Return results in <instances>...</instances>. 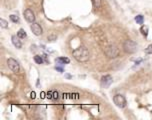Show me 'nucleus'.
I'll use <instances>...</instances> for the list:
<instances>
[{
  "label": "nucleus",
  "instance_id": "aec40b11",
  "mask_svg": "<svg viewBox=\"0 0 152 120\" xmlns=\"http://www.w3.org/2000/svg\"><path fill=\"white\" fill-rule=\"evenodd\" d=\"M142 62H143V59H138V60L135 62V66H137V65H140V63H142ZM135 66H134V67H135Z\"/></svg>",
  "mask_w": 152,
  "mask_h": 120
},
{
  "label": "nucleus",
  "instance_id": "f8f14e48",
  "mask_svg": "<svg viewBox=\"0 0 152 120\" xmlns=\"http://www.w3.org/2000/svg\"><path fill=\"white\" fill-rule=\"evenodd\" d=\"M135 21L137 22V24L142 25V24L144 23V17H143V15H141V14L137 15V16L135 17Z\"/></svg>",
  "mask_w": 152,
  "mask_h": 120
},
{
  "label": "nucleus",
  "instance_id": "6ab92c4d",
  "mask_svg": "<svg viewBox=\"0 0 152 120\" xmlns=\"http://www.w3.org/2000/svg\"><path fill=\"white\" fill-rule=\"evenodd\" d=\"M145 53H146V54H151L152 53V44H150V45L148 46L146 49H145Z\"/></svg>",
  "mask_w": 152,
  "mask_h": 120
},
{
  "label": "nucleus",
  "instance_id": "dca6fc26",
  "mask_svg": "<svg viewBox=\"0 0 152 120\" xmlns=\"http://www.w3.org/2000/svg\"><path fill=\"white\" fill-rule=\"evenodd\" d=\"M9 18H10V20H11L12 22H14V23H18L19 21H20L19 17H18L17 15H14V14L10 15V16H9Z\"/></svg>",
  "mask_w": 152,
  "mask_h": 120
},
{
  "label": "nucleus",
  "instance_id": "9d476101",
  "mask_svg": "<svg viewBox=\"0 0 152 120\" xmlns=\"http://www.w3.org/2000/svg\"><path fill=\"white\" fill-rule=\"evenodd\" d=\"M55 62L60 65H64V64H68L70 62V59L68 57H58L55 59Z\"/></svg>",
  "mask_w": 152,
  "mask_h": 120
},
{
  "label": "nucleus",
  "instance_id": "f257e3e1",
  "mask_svg": "<svg viewBox=\"0 0 152 120\" xmlns=\"http://www.w3.org/2000/svg\"><path fill=\"white\" fill-rule=\"evenodd\" d=\"M73 57L78 61V62H86L89 60L90 58V53L89 50L85 47V46H80L78 48H76L72 52Z\"/></svg>",
  "mask_w": 152,
  "mask_h": 120
},
{
  "label": "nucleus",
  "instance_id": "1a4fd4ad",
  "mask_svg": "<svg viewBox=\"0 0 152 120\" xmlns=\"http://www.w3.org/2000/svg\"><path fill=\"white\" fill-rule=\"evenodd\" d=\"M20 39H21V38H19L17 35H13L11 37V41H12V43H13V45L15 46L16 48H18V49H20V48L22 47V43H21Z\"/></svg>",
  "mask_w": 152,
  "mask_h": 120
},
{
  "label": "nucleus",
  "instance_id": "6e6552de",
  "mask_svg": "<svg viewBox=\"0 0 152 120\" xmlns=\"http://www.w3.org/2000/svg\"><path fill=\"white\" fill-rule=\"evenodd\" d=\"M113 82V78L111 75L107 74V75H103L101 77V86L102 87H108L110 86V84Z\"/></svg>",
  "mask_w": 152,
  "mask_h": 120
},
{
  "label": "nucleus",
  "instance_id": "20e7f679",
  "mask_svg": "<svg viewBox=\"0 0 152 120\" xmlns=\"http://www.w3.org/2000/svg\"><path fill=\"white\" fill-rule=\"evenodd\" d=\"M7 65H8L9 69L14 73H18L20 71V65H19V63L17 62V60H15L14 58H8L7 59Z\"/></svg>",
  "mask_w": 152,
  "mask_h": 120
},
{
  "label": "nucleus",
  "instance_id": "39448f33",
  "mask_svg": "<svg viewBox=\"0 0 152 120\" xmlns=\"http://www.w3.org/2000/svg\"><path fill=\"white\" fill-rule=\"evenodd\" d=\"M113 101L115 103V105L119 108H124L126 106V99L122 94H116L113 97Z\"/></svg>",
  "mask_w": 152,
  "mask_h": 120
},
{
  "label": "nucleus",
  "instance_id": "ddd939ff",
  "mask_svg": "<svg viewBox=\"0 0 152 120\" xmlns=\"http://www.w3.org/2000/svg\"><path fill=\"white\" fill-rule=\"evenodd\" d=\"M34 61L37 63V64H42V63H43V56L35 55V56H34Z\"/></svg>",
  "mask_w": 152,
  "mask_h": 120
},
{
  "label": "nucleus",
  "instance_id": "7ed1b4c3",
  "mask_svg": "<svg viewBox=\"0 0 152 120\" xmlns=\"http://www.w3.org/2000/svg\"><path fill=\"white\" fill-rule=\"evenodd\" d=\"M104 53L108 58H115L119 55V49L116 45H109L105 48Z\"/></svg>",
  "mask_w": 152,
  "mask_h": 120
},
{
  "label": "nucleus",
  "instance_id": "0eeeda50",
  "mask_svg": "<svg viewBox=\"0 0 152 120\" xmlns=\"http://www.w3.org/2000/svg\"><path fill=\"white\" fill-rule=\"evenodd\" d=\"M31 31H32V33H33L34 35H36V36H40V35L43 33V29H42V27L40 26L38 23L36 22H33L32 24H31Z\"/></svg>",
  "mask_w": 152,
  "mask_h": 120
},
{
  "label": "nucleus",
  "instance_id": "2eb2a0df",
  "mask_svg": "<svg viewBox=\"0 0 152 120\" xmlns=\"http://www.w3.org/2000/svg\"><path fill=\"white\" fill-rule=\"evenodd\" d=\"M92 3H93V7L95 9H98L101 6V0H92Z\"/></svg>",
  "mask_w": 152,
  "mask_h": 120
},
{
  "label": "nucleus",
  "instance_id": "a211bd4d",
  "mask_svg": "<svg viewBox=\"0 0 152 120\" xmlns=\"http://www.w3.org/2000/svg\"><path fill=\"white\" fill-rule=\"evenodd\" d=\"M0 24H1V27L2 28H7L8 27V22L6 20H4V19H1L0 20Z\"/></svg>",
  "mask_w": 152,
  "mask_h": 120
},
{
  "label": "nucleus",
  "instance_id": "4be33fe9",
  "mask_svg": "<svg viewBox=\"0 0 152 120\" xmlns=\"http://www.w3.org/2000/svg\"><path fill=\"white\" fill-rule=\"evenodd\" d=\"M53 98H58V92H53Z\"/></svg>",
  "mask_w": 152,
  "mask_h": 120
},
{
  "label": "nucleus",
  "instance_id": "423d86ee",
  "mask_svg": "<svg viewBox=\"0 0 152 120\" xmlns=\"http://www.w3.org/2000/svg\"><path fill=\"white\" fill-rule=\"evenodd\" d=\"M24 17L26 19V21L29 23H33L35 22V14L31 9H26L24 10Z\"/></svg>",
  "mask_w": 152,
  "mask_h": 120
},
{
  "label": "nucleus",
  "instance_id": "f3484780",
  "mask_svg": "<svg viewBox=\"0 0 152 120\" xmlns=\"http://www.w3.org/2000/svg\"><path fill=\"white\" fill-rule=\"evenodd\" d=\"M141 33L144 35L145 37H147V35H148V27L147 26H142L140 29Z\"/></svg>",
  "mask_w": 152,
  "mask_h": 120
},
{
  "label": "nucleus",
  "instance_id": "5701e85b",
  "mask_svg": "<svg viewBox=\"0 0 152 120\" xmlns=\"http://www.w3.org/2000/svg\"><path fill=\"white\" fill-rule=\"evenodd\" d=\"M65 76H66L67 78H71V75H69V74H66V75H65Z\"/></svg>",
  "mask_w": 152,
  "mask_h": 120
},
{
  "label": "nucleus",
  "instance_id": "412c9836",
  "mask_svg": "<svg viewBox=\"0 0 152 120\" xmlns=\"http://www.w3.org/2000/svg\"><path fill=\"white\" fill-rule=\"evenodd\" d=\"M55 69H56L57 71H59V72H64V70H63V68H62V67H59V66H56V67H55Z\"/></svg>",
  "mask_w": 152,
  "mask_h": 120
},
{
  "label": "nucleus",
  "instance_id": "f03ea898",
  "mask_svg": "<svg viewBox=\"0 0 152 120\" xmlns=\"http://www.w3.org/2000/svg\"><path fill=\"white\" fill-rule=\"evenodd\" d=\"M123 49L126 53L133 54L137 51V43L133 40H126L123 43Z\"/></svg>",
  "mask_w": 152,
  "mask_h": 120
},
{
  "label": "nucleus",
  "instance_id": "4468645a",
  "mask_svg": "<svg viewBox=\"0 0 152 120\" xmlns=\"http://www.w3.org/2000/svg\"><path fill=\"white\" fill-rule=\"evenodd\" d=\"M47 39H48V41L53 42V41H55V40L57 39V35L55 34L54 32H52V33H50V34L47 36Z\"/></svg>",
  "mask_w": 152,
  "mask_h": 120
},
{
  "label": "nucleus",
  "instance_id": "9b49d317",
  "mask_svg": "<svg viewBox=\"0 0 152 120\" xmlns=\"http://www.w3.org/2000/svg\"><path fill=\"white\" fill-rule=\"evenodd\" d=\"M17 36H18L19 38H21V39H22V38H25V37L27 36V34H26L25 30L21 28V29H19V30H18V32H17Z\"/></svg>",
  "mask_w": 152,
  "mask_h": 120
}]
</instances>
